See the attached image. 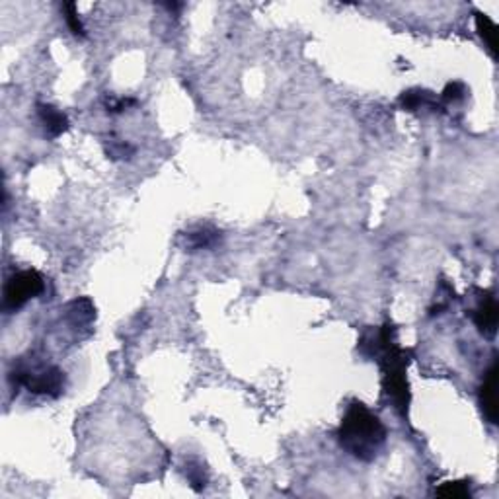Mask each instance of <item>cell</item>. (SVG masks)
Listing matches in <instances>:
<instances>
[{
  "label": "cell",
  "mask_w": 499,
  "mask_h": 499,
  "mask_svg": "<svg viewBox=\"0 0 499 499\" xmlns=\"http://www.w3.org/2000/svg\"><path fill=\"white\" fill-rule=\"evenodd\" d=\"M337 441L353 459L371 462L387 443V427L365 404L353 402L337 429Z\"/></svg>",
  "instance_id": "cell-1"
},
{
  "label": "cell",
  "mask_w": 499,
  "mask_h": 499,
  "mask_svg": "<svg viewBox=\"0 0 499 499\" xmlns=\"http://www.w3.org/2000/svg\"><path fill=\"white\" fill-rule=\"evenodd\" d=\"M43 289H45V281L36 269H24L14 273L4 285V300H2L4 311H20L27 300L41 295Z\"/></svg>",
  "instance_id": "cell-2"
},
{
  "label": "cell",
  "mask_w": 499,
  "mask_h": 499,
  "mask_svg": "<svg viewBox=\"0 0 499 499\" xmlns=\"http://www.w3.org/2000/svg\"><path fill=\"white\" fill-rule=\"evenodd\" d=\"M18 387H25L34 394H45V396H59L64 388V373L57 367H36L27 369L20 367L16 373L10 374Z\"/></svg>",
  "instance_id": "cell-3"
},
{
  "label": "cell",
  "mask_w": 499,
  "mask_h": 499,
  "mask_svg": "<svg viewBox=\"0 0 499 499\" xmlns=\"http://www.w3.org/2000/svg\"><path fill=\"white\" fill-rule=\"evenodd\" d=\"M472 320H474L476 328L480 330V334L486 337H494L498 332V300L494 295L484 293L476 308L472 311Z\"/></svg>",
  "instance_id": "cell-4"
},
{
  "label": "cell",
  "mask_w": 499,
  "mask_h": 499,
  "mask_svg": "<svg viewBox=\"0 0 499 499\" xmlns=\"http://www.w3.org/2000/svg\"><path fill=\"white\" fill-rule=\"evenodd\" d=\"M480 404L489 424H498V365L494 363L480 388Z\"/></svg>",
  "instance_id": "cell-5"
},
{
  "label": "cell",
  "mask_w": 499,
  "mask_h": 499,
  "mask_svg": "<svg viewBox=\"0 0 499 499\" xmlns=\"http://www.w3.org/2000/svg\"><path fill=\"white\" fill-rule=\"evenodd\" d=\"M38 117L41 125H43V129H45V135L51 138L59 137L69 129L66 115L61 110L49 106V104H38Z\"/></svg>",
  "instance_id": "cell-6"
},
{
  "label": "cell",
  "mask_w": 499,
  "mask_h": 499,
  "mask_svg": "<svg viewBox=\"0 0 499 499\" xmlns=\"http://www.w3.org/2000/svg\"><path fill=\"white\" fill-rule=\"evenodd\" d=\"M187 248L189 250H207L217 246V242L221 240V232L215 230V228H199L195 232H189L187 234Z\"/></svg>",
  "instance_id": "cell-7"
},
{
  "label": "cell",
  "mask_w": 499,
  "mask_h": 499,
  "mask_svg": "<svg viewBox=\"0 0 499 499\" xmlns=\"http://www.w3.org/2000/svg\"><path fill=\"white\" fill-rule=\"evenodd\" d=\"M476 29H478L480 38L484 39L489 53L496 57V53H498V27H496V24L487 18L486 14H476Z\"/></svg>",
  "instance_id": "cell-8"
},
{
  "label": "cell",
  "mask_w": 499,
  "mask_h": 499,
  "mask_svg": "<svg viewBox=\"0 0 499 499\" xmlns=\"http://www.w3.org/2000/svg\"><path fill=\"white\" fill-rule=\"evenodd\" d=\"M402 106L408 112H417L422 108L433 106V96L429 92H424V90H410V92L402 94Z\"/></svg>",
  "instance_id": "cell-9"
},
{
  "label": "cell",
  "mask_w": 499,
  "mask_h": 499,
  "mask_svg": "<svg viewBox=\"0 0 499 499\" xmlns=\"http://www.w3.org/2000/svg\"><path fill=\"white\" fill-rule=\"evenodd\" d=\"M439 498L449 499H466L472 496L468 482H445L441 487H437L435 491Z\"/></svg>",
  "instance_id": "cell-10"
},
{
  "label": "cell",
  "mask_w": 499,
  "mask_h": 499,
  "mask_svg": "<svg viewBox=\"0 0 499 499\" xmlns=\"http://www.w3.org/2000/svg\"><path fill=\"white\" fill-rule=\"evenodd\" d=\"M62 10H64V20H66V24L71 27V32L78 36V38H84L86 34H84V25L80 22V18H78V10H76V4L73 2H69V4H64L62 6Z\"/></svg>",
  "instance_id": "cell-11"
},
{
  "label": "cell",
  "mask_w": 499,
  "mask_h": 499,
  "mask_svg": "<svg viewBox=\"0 0 499 499\" xmlns=\"http://www.w3.org/2000/svg\"><path fill=\"white\" fill-rule=\"evenodd\" d=\"M187 478H189V482H191V486L195 487V489H203L205 484H207V478L203 476V468L201 466H195V468H187Z\"/></svg>",
  "instance_id": "cell-12"
},
{
  "label": "cell",
  "mask_w": 499,
  "mask_h": 499,
  "mask_svg": "<svg viewBox=\"0 0 499 499\" xmlns=\"http://www.w3.org/2000/svg\"><path fill=\"white\" fill-rule=\"evenodd\" d=\"M462 98H464V86L461 82H452L443 92V100L445 101H459Z\"/></svg>",
  "instance_id": "cell-13"
},
{
  "label": "cell",
  "mask_w": 499,
  "mask_h": 499,
  "mask_svg": "<svg viewBox=\"0 0 499 499\" xmlns=\"http://www.w3.org/2000/svg\"><path fill=\"white\" fill-rule=\"evenodd\" d=\"M133 149L129 145H123V143H113L112 149H110V154L112 156H121V158H127V154H131Z\"/></svg>",
  "instance_id": "cell-14"
}]
</instances>
